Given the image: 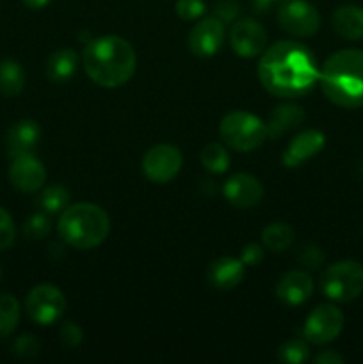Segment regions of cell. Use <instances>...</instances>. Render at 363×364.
<instances>
[{
    "label": "cell",
    "mask_w": 363,
    "mask_h": 364,
    "mask_svg": "<svg viewBox=\"0 0 363 364\" xmlns=\"http://www.w3.org/2000/svg\"><path fill=\"white\" fill-rule=\"evenodd\" d=\"M313 53L298 41H278L263 50L258 63V78L263 89L280 98H298L312 91L319 80Z\"/></svg>",
    "instance_id": "1"
},
{
    "label": "cell",
    "mask_w": 363,
    "mask_h": 364,
    "mask_svg": "<svg viewBox=\"0 0 363 364\" xmlns=\"http://www.w3.org/2000/svg\"><path fill=\"white\" fill-rule=\"evenodd\" d=\"M82 63L88 77L102 87L114 89L127 84L135 73L137 55L121 36H100L85 45Z\"/></svg>",
    "instance_id": "2"
},
{
    "label": "cell",
    "mask_w": 363,
    "mask_h": 364,
    "mask_svg": "<svg viewBox=\"0 0 363 364\" xmlns=\"http://www.w3.org/2000/svg\"><path fill=\"white\" fill-rule=\"evenodd\" d=\"M324 96L344 109L363 107V52L340 50L327 57L319 75Z\"/></svg>",
    "instance_id": "3"
},
{
    "label": "cell",
    "mask_w": 363,
    "mask_h": 364,
    "mask_svg": "<svg viewBox=\"0 0 363 364\" xmlns=\"http://www.w3.org/2000/svg\"><path fill=\"white\" fill-rule=\"evenodd\" d=\"M57 231L70 247L88 251L98 247L109 237L110 219L102 206L75 203L60 212Z\"/></svg>",
    "instance_id": "4"
},
{
    "label": "cell",
    "mask_w": 363,
    "mask_h": 364,
    "mask_svg": "<svg viewBox=\"0 0 363 364\" xmlns=\"http://www.w3.org/2000/svg\"><path fill=\"white\" fill-rule=\"evenodd\" d=\"M219 135L224 146L235 151L248 153L260 148L267 139L265 123L246 110H231L221 119Z\"/></svg>",
    "instance_id": "5"
},
{
    "label": "cell",
    "mask_w": 363,
    "mask_h": 364,
    "mask_svg": "<svg viewBox=\"0 0 363 364\" xmlns=\"http://www.w3.org/2000/svg\"><path fill=\"white\" fill-rule=\"evenodd\" d=\"M320 290L331 301H354L363 294V265L354 259L333 263L320 276Z\"/></svg>",
    "instance_id": "6"
},
{
    "label": "cell",
    "mask_w": 363,
    "mask_h": 364,
    "mask_svg": "<svg viewBox=\"0 0 363 364\" xmlns=\"http://www.w3.org/2000/svg\"><path fill=\"white\" fill-rule=\"evenodd\" d=\"M25 311L38 326H52L53 322L63 318L66 311V297L53 284H38L28 291Z\"/></svg>",
    "instance_id": "7"
},
{
    "label": "cell",
    "mask_w": 363,
    "mask_h": 364,
    "mask_svg": "<svg viewBox=\"0 0 363 364\" xmlns=\"http://www.w3.org/2000/svg\"><path fill=\"white\" fill-rule=\"evenodd\" d=\"M344 329V313L333 304L317 306L306 318L302 338L312 345H327Z\"/></svg>",
    "instance_id": "8"
},
{
    "label": "cell",
    "mask_w": 363,
    "mask_h": 364,
    "mask_svg": "<svg viewBox=\"0 0 363 364\" xmlns=\"http://www.w3.org/2000/svg\"><path fill=\"white\" fill-rule=\"evenodd\" d=\"M184 166L182 151L173 144H157L142 156V173L153 183L174 180Z\"/></svg>",
    "instance_id": "9"
},
{
    "label": "cell",
    "mask_w": 363,
    "mask_h": 364,
    "mask_svg": "<svg viewBox=\"0 0 363 364\" xmlns=\"http://www.w3.org/2000/svg\"><path fill=\"white\" fill-rule=\"evenodd\" d=\"M278 23L287 34L310 38L320 27V14L306 0H288L278 11Z\"/></svg>",
    "instance_id": "10"
},
{
    "label": "cell",
    "mask_w": 363,
    "mask_h": 364,
    "mask_svg": "<svg viewBox=\"0 0 363 364\" xmlns=\"http://www.w3.org/2000/svg\"><path fill=\"white\" fill-rule=\"evenodd\" d=\"M230 45L238 57L253 59L267 48V31L251 18L233 21L230 31Z\"/></svg>",
    "instance_id": "11"
},
{
    "label": "cell",
    "mask_w": 363,
    "mask_h": 364,
    "mask_svg": "<svg viewBox=\"0 0 363 364\" xmlns=\"http://www.w3.org/2000/svg\"><path fill=\"white\" fill-rule=\"evenodd\" d=\"M226 36L224 23L216 16L203 18L189 34V48L198 57H212L221 50Z\"/></svg>",
    "instance_id": "12"
},
{
    "label": "cell",
    "mask_w": 363,
    "mask_h": 364,
    "mask_svg": "<svg viewBox=\"0 0 363 364\" xmlns=\"http://www.w3.org/2000/svg\"><path fill=\"white\" fill-rule=\"evenodd\" d=\"M46 180V171L34 155H23L13 159L9 167V181L16 191L25 194H34L43 187Z\"/></svg>",
    "instance_id": "13"
},
{
    "label": "cell",
    "mask_w": 363,
    "mask_h": 364,
    "mask_svg": "<svg viewBox=\"0 0 363 364\" xmlns=\"http://www.w3.org/2000/svg\"><path fill=\"white\" fill-rule=\"evenodd\" d=\"M224 198L237 208H253L263 198V185L258 178L248 173H238L228 178L224 183Z\"/></svg>",
    "instance_id": "14"
},
{
    "label": "cell",
    "mask_w": 363,
    "mask_h": 364,
    "mask_svg": "<svg viewBox=\"0 0 363 364\" xmlns=\"http://www.w3.org/2000/svg\"><path fill=\"white\" fill-rule=\"evenodd\" d=\"M326 144V137L320 130L310 128V130L301 132L290 141V144L285 149L281 162L285 167H299L306 160L313 159Z\"/></svg>",
    "instance_id": "15"
},
{
    "label": "cell",
    "mask_w": 363,
    "mask_h": 364,
    "mask_svg": "<svg viewBox=\"0 0 363 364\" xmlns=\"http://www.w3.org/2000/svg\"><path fill=\"white\" fill-rule=\"evenodd\" d=\"M41 139V128L34 119H21L9 128L6 137V149L11 159L34 155Z\"/></svg>",
    "instance_id": "16"
},
{
    "label": "cell",
    "mask_w": 363,
    "mask_h": 364,
    "mask_svg": "<svg viewBox=\"0 0 363 364\" xmlns=\"http://www.w3.org/2000/svg\"><path fill=\"white\" fill-rule=\"evenodd\" d=\"M313 294V281L305 270H290L276 284V297L287 306L305 304Z\"/></svg>",
    "instance_id": "17"
},
{
    "label": "cell",
    "mask_w": 363,
    "mask_h": 364,
    "mask_svg": "<svg viewBox=\"0 0 363 364\" xmlns=\"http://www.w3.org/2000/svg\"><path fill=\"white\" fill-rule=\"evenodd\" d=\"M244 263L231 256H223L210 263L209 267V283L216 290L228 291L237 288L244 279Z\"/></svg>",
    "instance_id": "18"
},
{
    "label": "cell",
    "mask_w": 363,
    "mask_h": 364,
    "mask_svg": "<svg viewBox=\"0 0 363 364\" xmlns=\"http://www.w3.org/2000/svg\"><path fill=\"white\" fill-rule=\"evenodd\" d=\"M305 110L301 109L295 103H285V105L276 107V109L270 112L269 119H267L265 128H267V137L269 139H278L281 135H285L287 132L294 130V128L301 127L305 123Z\"/></svg>",
    "instance_id": "19"
},
{
    "label": "cell",
    "mask_w": 363,
    "mask_h": 364,
    "mask_svg": "<svg viewBox=\"0 0 363 364\" xmlns=\"http://www.w3.org/2000/svg\"><path fill=\"white\" fill-rule=\"evenodd\" d=\"M333 28L340 38L347 41L363 39V7L345 4L333 13Z\"/></svg>",
    "instance_id": "20"
},
{
    "label": "cell",
    "mask_w": 363,
    "mask_h": 364,
    "mask_svg": "<svg viewBox=\"0 0 363 364\" xmlns=\"http://www.w3.org/2000/svg\"><path fill=\"white\" fill-rule=\"evenodd\" d=\"M78 66V53L73 48H60L46 60V77L56 84L71 80Z\"/></svg>",
    "instance_id": "21"
},
{
    "label": "cell",
    "mask_w": 363,
    "mask_h": 364,
    "mask_svg": "<svg viewBox=\"0 0 363 364\" xmlns=\"http://www.w3.org/2000/svg\"><path fill=\"white\" fill-rule=\"evenodd\" d=\"M25 87V71L20 63L6 59L0 63V92L7 98H14Z\"/></svg>",
    "instance_id": "22"
},
{
    "label": "cell",
    "mask_w": 363,
    "mask_h": 364,
    "mask_svg": "<svg viewBox=\"0 0 363 364\" xmlns=\"http://www.w3.org/2000/svg\"><path fill=\"white\" fill-rule=\"evenodd\" d=\"M294 230L285 223H273L263 228L262 244L273 252H283L294 244Z\"/></svg>",
    "instance_id": "23"
},
{
    "label": "cell",
    "mask_w": 363,
    "mask_h": 364,
    "mask_svg": "<svg viewBox=\"0 0 363 364\" xmlns=\"http://www.w3.org/2000/svg\"><path fill=\"white\" fill-rule=\"evenodd\" d=\"M199 160H201L203 167L212 174H223L230 167V153L226 151V146L219 144V142H209L201 149Z\"/></svg>",
    "instance_id": "24"
},
{
    "label": "cell",
    "mask_w": 363,
    "mask_h": 364,
    "mask_svg": "<svg viewBox=\"0 0 363 364\" xmlns=\"http://www.w3.org/2000/svg\"><path fill=\"white\" fill-rule=\"evenodd\" d=\"M39 208L45 213H60L68 205H70V191L63 185H50L43 188L38 196Z\"/></svg>",
    "instance_id": "25"
},
{
    "label": "cell",
    "mask_w": 363,
    "mask_h": 364,
    "mask_svg": "<svg viewBox=\"0 0 363 364\" xmlns=\"http://www.w3.org/2000/svg\"><path fill=\"white\" fill-rule=\"evenodd\" d=\"M20 302L9 294H0V338L14 333L20 322Z\"/></svg>",
    "instance_id": "26"
},
{
    "label": "cell",
    "mask_w": 363,
    "mask_h": 364,
    "mask_svg": "<svg viewBox=\"0 0 363 364\" xmlns=\"http://www.w3.org/2000/svg\"><path fill=\"white\" fill-rule=\"evenodd\" d=\"M278 359L287 364H302L310 359V347L305 338H292L278 350Z\"/></svg>",
    "instance_id": "27"
},
{
    "label": "cell",
    "mask_w": 363,
    "mask_h": 364,
    "mask_svg": "<svg viewBox=\"0 0 363 364\" xmlns=\"http://www.w3.org/2000/svg\"><path fill=\"white\" fill-rule=\"evenodd\" d=\"M50 219L48 213L38 212L32 213L23 224V235L31 240H39V238H45L50 233Z\"/></svg>",
    "instance_id": "28"
},
{
    "label": "cell",
    "mask_w": 363,
    "mask_h": 364,
    "mask_svg": "<svg viewBox=\"0 0 363 364\" xmlns=\"http://www.w3.org/2000/svg\"><path fill=\"white\" fill-rule=\"evenodd\" d=\"M14 240H16V228H14L13 217L6 208L0 206V251L13 247Z\"/></svg>",
    "instance_id": "29"
},
{
    "label": "cell",
    "mask_w": 363,
    "mask_h": 364,
    "mask_svg": "<svg viewBox=\"0 0 363 364\" xmlns=\"http://www.w3.org/2000/svg\"><path fill=\"white\" fill-rule=\"evenodd\" d=\"M39 348H41V345L36 340V336H32V334H21V336H18L14 340L13 354L21 359H31L39 354Z\"/></svg>",
    "instance_id": "30"
},
{
    "label": "cell",
    "mask_w": 363,
    "mask_h": 364,
    "mask_svg": "<svg viewBox=\"0 0 363 364\" xmlns=\"http://www.w3.org/2000/svg\"><path fill=\"white\" fill-rule=\"evenodd\" d=\"M298 259H299V263L305 267V269L315 270L322 265L324 259H326V255H324L322 249H320L319 245L308 244V245H305V247L299 249Z\"/></svg>",
    "instance_id": "31"
},
{
    "label": "cell",
    "mask_w": 363,
    "mask_h": 364,
    "mask_svg": "<svg viewBox=\"0 0 363 364\" xmlns=\"http://www.w3.org/2000/svg\"><path fill=\"white\" fill-rule=\"evenodd\" d=\"M177 14L185 21H192V20H198L205 14L206 6L203 0H177Z\"/></svg>",
    "instance_id": "32"
},
{
    "label": "cell",
    "mask_w": 363,
    "mask_h": 364,
    "mask_svg": "<svg viewBox=\"0 0 363 364\" xmlns=\"http://www.w3.org/2000/svg\"><path fill=\"white\" fill-rule=\"evenodd\" d=\"M238 11H241V7H238V4L235 2V0H219V2L214 6V14H216V18H219L223 23H231V21L237 20Z\"/></svg>",
    "instance_id": "33"
},
{
    "label": "cell",
    "mask_w": 363,
    "mask_h": 364,
    "mask_svg": "<svg viewBox=\"0 0 363 364\" xmlns=\"http://www.w3.org/2000/svg\"><path fill=\"white\" fill-rule=\"evenodd\" d=\"M263 259V247L258 244H248L241 252V262L244 267H256Z\"/></svg>",
    "instance_id": "34"
},
{
    "label": "cell",
    "mask_w": 363,
    "mask_h": 364,
    "mask_svg": "<svg viewBox=\"0 0 363 364\" xmlns=\"http://www.w3.org/2000/svg\"><path fill=\"white\" fill-rule=\"evenodd\" d=\"M60 338L68 347H77L82 341V329L73 322H66L60 329Z\"/></svg>",
    "instance_id": "35"
},
{
    "label": "cell",
    "mask_w": 363,
    "mask_h": 364,
    "mask_svg": "<svg viewBox=\"0 0 363 364\" xmlns=\"http://www.w3.org/2000/svg\"><path fill=\"white\" fill-rule=\"evenodd\" d=\"M344 361L345 359L335 350H324L320 352L319 355H315V359H313V363L317 364H342Z\"/></svg>",
    "instance_id": "36"
},
{
    "label": "cell",
    "mask_w": 363,
    "mask_h": 364,
    "mask_svg": "<svg viewBox=\"0 0 363 364\" xmlns=\"http://www.w3.org/2000/svg\"><path fill=\"white\" fill-rule=\"evenodd\" d=\"M274 2H276V0H253V9H255V13L263 14L273 7Z\"/></svg>",
    "instance_id": "37"
},
{
    "label": "cell",
    "mask_w": 363,
    "mask_h": 364,
    "mask_svg": "<svg viewBox=\"0 0 363 364\" xmlns=\"http://www.w3.org/2000/svg\"><path fill=\"white\" fill-rule=\"evenodd\" d=\"M23 6H27L28 9H43L50 4V0H21Z\"/></svg>",
    "instance_id": "38"
},
{
    "label": "cell",
    "mask_w": 363,
    "mask_h": 364,
    "mask_svg": "<svg viewBox=\"0 0 363 364\" xmlns=\"http://www.w3.org/2000/svg\"><path fill=\"white\" fill-rule=\"evenodd\" d=\"M0 277H2V269H0Z\"/></svg>",
    "instance_id": "39"
},
{
    "label": "cell",
    "mask_w": 363,
    "mask_h": 364,
    "mask_svg": "<svg viewBox=\"0 0 363 364\" xmlns=\"http://www.w3.org/2000/svg\"><path fill=\"white\" fill-rule=\"evenodd\" d=\"M276 2H278V0H276Z\"/></svg>",
    "instance_id": "40"
}]
</instances>
